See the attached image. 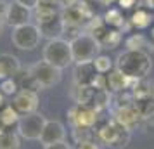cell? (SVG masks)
Here are the masks:
<instances>
[{
  "label": "cell",
  "instance_id": "obj_1",
  "mask_svg": "<svg viewBox=\"0 0 154 149\" xmlns=\"http://www.w3.org/2000/svg\"><path fill=\"white\" fill-rule=\"evenodd\" d=\"M114 68L121 71L126 78L132 82H139V80L147 78V75L152 70V59L142 49H126L116 57V64Z\"/></svg>",
  "mask_w": 154,
  "mask_h": 149
},
{
  "label": "cell",
  "instance_id": "obj_2",
  "mask_svg": "<svg viewBox=\"0 0 154 149\" xmlns=\"http://www.w3.org/2000/svg\"><path fill=\"white\" fill-rule=\"evenodd\" d=\"M42 59L49 64L56 66L59 70H64L75 63L73 61V50H71V42L64 38H56V40H47L42 52Z\"/></svg>",
  "mask_w": 154,
  "mask_h": 149
},
{
  "label": "cell",
  "instance_id": "obj_3",
  "mask_svg": "<svg viewBox=\"0 0 154 149\" xmlns=\"http://www.w3.org/2000/svg\"><path fill=\"white\" fill-rule=\"evenodd\" d=\"M95 130H97L99 139L104 142L106 146H109V147L119 149V147L128 146V142H130V132L132 130H128L126 127H123L114 118L104 121L102 125H97Z\"/></svg>",
  "mask_w": 154,
  "mask_h": 149
},
{
  "label": "cell",
  "instance_id": "obj_4",
  "mask_svg": "<svg viewBox=\"0 0 154 149\" xmlns=\"http://www.w3.org/2000/svg\"><path fill=\"white\" fill-rule=\"evenodd\" d=\"M100 43L90 35V33H82L71 42V50H73V61L78 63H88L94 61L100 52Z\"/></svg>",
  "mask_w": 154,
  "mask_h": 149
},
{
  "label": "cell",
  "instance_id": "obj_5",
  "mask_svg": "<svg viewBox=\"0 0 154 149\" xmlns=\"http://www.w3.org/2000/svg\"><path fill=\"white\" fill-rule=\"evenodd\" d=\"M11 40H12V45L19 50H35L38 45H40V40H42V33H40V28L33 24V23H28L24 26H17V28H12V35H11Z\"/></svg>",
  "mask_w": 154,
  "mask_h": 149
},
{
  "label": "cell",
  "instance_id": "obj_6",
  "mask_svg": "<svg viewBox=\"0 0 154 149\" xmlns=\"http://www.w3.org/2000/svg\"><path fill=\"white\" fill-rule=\"evenodd\" d=\"M45 123H47V120L40 113L24 114V116L19 118L17 134H19L21 139H26V141H40V135H42Z\"/></svg>",
  "mask_w": 154,
  "mask_h": 149
},
{
  "label": "cell",
  "instance_id": "obj_7",
  "mask_svg": "<svg viewBox=\"0 0 154 149\" xmlns=\"http://www.w3.org/2000/svg\"><path fill=\"white\" fill-rule=\"evenodd\" d=\"M29 70H31V73H33V76H35L40 88H50V87L57 85L61 82V78H63V73H61L63 70L49 64L43 59L35 63L33 66H29Z\"/></svg>",
  "mask_w": 154,
  "mask_h": 149
},
{
  "label": "cell",
  "instance_id": "obj_8",
  "mask_svg": "<svg viewBox=\"0 0 154 149\" xmlns=\"http://www.w3.org/2000/svg\"><path fill=\"white\" fill-rule=\"evenodd\" d=\"M68 116L73 128H92L99 121V109L83 104H75L68 111Z\"/></svg>",
  "mask_w": 154,
  "mask_h": 149
},
{
  "label": "cell",
  "instance_id": "obj_9",
  "mask_svg": "<svg viewBox=\"0 0 154 149\" xmlns=\"http://www.w3.org/2000/svg\"><path fill=\"white\" fill-rule=\"evenodd\" d=\"M100 73L97 71L94 61L88 63H78L75 64V70H73V82L78 87H92L97 83Z\"/></svg>",
  "mask_w": 154,
  "mask_h": 149
},
{
  "label": "cell",
  "instance_id": "obj_10",
  "mask_svg": "<svg viewBox=\"0 0 154 149\" xmlns=\"http://www.w3.org/2000/svg\"><path fill=\"white\" fill-rule=\"evenodd\" d=\"M38 104H40V97L35 90H19L12 99V106L21 116L36 113Z\"/></svg>",
  "mask_w": 154,
  "mask_h": 149
},
{
  "label": "cell",
  "instance_id": "obj_11",
  "mask_svg": "<svg viewBox=\"0 0 154 149\" xmlns=\"http://www.w3.org/2000/svg\"><path fill=\"white\" fill-rule=\"evenodd\" d=\"M66 141V127L59 120H47L45 127L40 135V144L42 146H50L57 142Z\"/></svg>",
  "mask_w": 154,
  "mask_h": 149
},
{
  "label": "cell",
  "instance_id": "obj_12",
  "mask_svg": "<svg viewBox=\"0 0 154 149\" xmlns=\"http://www.w3.org/2000/svg\"><path fill=\"white\" fill-rule=\"evenodd\" d=\"M33 17V11L28 7L21 5L19 2H11L7 9V17H5V24L12 26V28H17V26H24L28 24Z\"/></svg>",
  "mask_w": 154,
  "mask_h": 149
},
{
  "label": "cell",
  "instance_id": "obj_13",
  "mask_svg": "<svg viewBox=\"0 0 154 149\" xmlns=\"http://www.w3.org/2000/svg\"><path fill=\"white\" fill-rule=\"evenodd\" d=\"M104 78H106V90H109L112 94H118V92L126 90V88H132L133 83H135L130 78H126L125 75L121 71H118L116 68L112 71H109L107 75H104Z\"/></svg>",
  "mask_w": 154,
  "mask_h": 149
},
{
  "label": "cell",
  "instance_id": "obj_14",
  "mask_svg": "<svg viewBox=\"0 0 154 149\" xmlns=\"http://www.w3.org/2000/svg\"><path fill=\"white\" fill-rule=\"evenodd\" d=\"M40 28V33H42V38H47V40H56V38H63V35L66 33V24H64L61 14L52 17L50 21H45L42 24H36Z\"/></svg>",
  "mask_w": 154,
  "mask_h": 149
},
{
  "label": "cell",
  "instance_id": "obj_15",
  "mask_svg": "<svg viewBox=\"0 0 154 149\" xmlns=\"http://www.w3.org/2000/svg\"><path fill=\"white\" fill-rule=\"evenodd\" d=\"M114 120L121 123L123 127H126L128 130H132L139 125V121L142 120L140 118L139 111H137V107L135 104H130V106H123V107H116V111H114Z\"/></svg>",
  "mask_w": 154,
  "mask_h": 149
},
{
  "label": "cell",
  "instance_id": "obj_16",
  "mask_svg": "<svg viewBox=\"0 0 154 149\" xmlns=\"http://www.w3.org/2000/svg\"><path fill=\"white\" fill-rule=\"evenodd\" d=\"M21 71V61L14 54L4 52L0 54V80L14 78L16 75Z\"/></svg>",
  "mask_w": 154,
  "mask_h": 149
},
{
  "label": "cell",
  "instance_id": "obj_17",
  "mask_svg": "<svg viewBox=\"0 0 154 149\" xmlns=\"http://www.w3.org/2000/svg\"><path fill=\"white\" fill-rule=\"evenodd\" d=\"M61 17L66 26H76V28H83L85 24L88 23V19L83 16V12L80 11V7H68V9H61Z\"/></svg>",
  "mask_w": 154,
  "mask_h": 149
},
{
  "label": "cell",
  "instance_id": "obj_18",
  "mask_svg": "<svg viewBox=\"0 0 154 149\" xmlns=\"http://www.w3.org/2000/svg\"><path fill=\"white\" fill-rule=\"evenodd\" d=\"M61 14L59 5H43L38 4V7L33 9V17H35V24H42L45 21H50L52 17Z\"/></svg>",
  "mask_w": 154,
  "mask_h": 149
},
{
  "label": "cell",
  "instance_id": "obj_19",
  "mask_svg": "<svg viewBox=\"0 0 154 149\" xmlns=\"http://www.w3.org/2000/svg\"><path fill=\"white\" fill-rule=\"evenodd\" d=\"M14 78L17 82V85H19V90H35V92L42 90L38 87V83H36V80H35V76H33V73H31L29 68L28 70H21Z\"/></svg>",
  "mask_w": 154,
  "mask_h": 149
},
{
  "label": "cell",
  "instance_id": "obj_20",
  "mask_svg": "<svg viewBox=\"0 0 154 149\" xmlns=\"http://www.w3.org/2000/svg\"><path fill=\"white\" fill-rule=\"evenodd\" d=\"M151 21H152V12L147 7H139L132 14V17H130V24L137 29L147 28V26L151 24Z\"/></svg>",
  "mask_w": 154,
  "mask_h": 149
},
{
  "label": "cell",
  "instance_id": "obj_21",
  "mask_svg": "<svg viewBox=\"0 0 154 149\" xmlns=\"http://www.w3.org/2000/svg\"><path fill=\"white\" fill-rule=\"evenodd\" d=\"M135 107L139 111L142 120H151L154 118V95H147V97H139L135 99Z\"/></svg>",
  "mask_w": 154,
  "mask_h": 149
},
{
  "label": "cell",
  "instance_id": "obj_22",
  "mask_svg": "<svg viewBox=\"0 0 154 149\" xmlns=\"http://www.w3.org/2000/svg\"><path fill=\"white\" fill-rule=\"evenodd\" d=\"M19 118H21V114L16 111L14 106H4L2 111H0V127L2 128H11L12 125L17 127Z\"/></svg>",
  "mask_w": 154,
  "mask_h": 149
},
{
  "label": "cell",
  "instance_id": "obj_23",
  "mask_svg": "<svg viewBox=\"0 0 154 149\" xmlns=\"http://www.w3.org/2000/svg\"><path fill=\"white\" fill-rule=\"evenodd\" d=\"M0 149H21V137L17 132L4 130L0 134Z\"/></svg>",
  "mask_w": 154,
  "mask_h": 149
},
{
  "label": "cell",
  "instance_id": "obj_24",
  "mask_svg": "<svg viewBox=\"0 0 154 149\" xmlns=\"http://www.w3.org/2000/svg\"><path fill=\"white\" fill-rule=\"evenodd\" d=\"M104 23L109 26V28L112 29H121L123 26H125V17H123V14H121V11L119 9H107V12L104 14Z\"/></svg>",
  "mask_w": 154,
  "mask_h": 149
},
{
  "label": "cell",
  "instance_id": "obj_25",
  "mask_svg": "<svg viewBox=\"0 0 154 149\" xmlns=\"http://www.w3.org/2000/svg\"><path fill=\"white\" fill-rule=\"evenodd\" d=\"M0 92L4 95H16L19 92V85L16 78H5V80H0Z\"/></svg>",
  "mask_w": 154,
  "mask_h": 149
},
{
  "label": "cell",
  "instance_id": "obj_26",
  "mask_svg": "<svg viewBox=\"0 0 154 149\" xmlns=\"http://www.w3.org/2000/svg\"><path fill=\"white\" fill-rule=\"evenodd\" d=\"M94 64H95V68L100 75H106V73H109L112 70V61L109 59V56H100L99 54L95 59H94Z\"/></svg>",
  "mask_w": 154,
  "mask_h": 149
},
{
  "label": "cell",
  "instance_id": "obj_27",
  "mask_svg": "<svg viewBox=\"0 0 154 149\" xmlns=\"http://www.w3.org/2000/svg\"><path fill=\"white\" fill-rule=\"evenodd\" d=\"M144 43H146V38H144V35H140V33H135V35H132L128 40H126V47L128 49H142L144 47Z\"/></svg>",
  "mask_w": 154,
  "mask_h": 149
},
{
  "label": "cell",
  "instance_id": "obj_28",
  "mask_svg": "<svg viewBox=\"0 0 154 149\" xmlns=\"http://www.w3.org/2000/svg\"><path fill=\"white\" fill-rule=\"evenodd\" d=\"M16 2H19L21 5H24V7H28V9H36L38 7V4H40V0H16Z\"/></svg>",
  "mask_w": 154,
  "mask_h": 149
},
{
  "label": "cell",
  "instance_id": "obj_29",
  "mask_svg": "<svg viewBox=\"0 0 154 149\" xmlns=\"http://www.w3.org/2000/svg\"><path fill=\"white\" fill-rule=\"evenodd\" d=\"M43 149H71L68 142H57V144H50V146H43Z\"/></svg>",
  "mask_w": 154,
  "mask_h": 149
},
{
  "label": "cell",
  "instance_id": "obj_30",
  "mask_svg": "<svg viewBox=\"0 0 154 149\" xmlns=\"http://www.w3.org/2000/svg\"><path fill=\"white\" fill-rule=\"evenodd\" d=\"M76 149H99L97 144H94L92 141H85V142H80Z\"/></svg>",
  "mask_w": 154,
  "mask_h": 149
},
{
  "label": "cell",
  "instance_id": "obj_31",
  "mask_svg": "<svg viewBox=\"0 0 154 149\" xmlns=\"http://www.w3.org/2000/svg\"><path fill=\"white\" fill-rule=\"evenodd\" d=\"M82 0H61V5L63 9H68V7H76Z\"/></svg>",
  "mask_w": 154,
  "mask_h": 149
},
{
  "label": "cell",
  "instance_id": "obj_32",
  "mask_svg": "<svg viewBox=\"0 0 154 149\" xmlns=\"http://www.w3.org/2000/svg\"><path fill=\"white\" fill-rule=\"evenodd\" d=\"M118 2H119V7L121 9H132L137 4V0H118Z\"/></svg>",
  "mask_w": 154,
  "mask_h": 149
},
{
  "label": "cell",
  "instance_id": "obj_33",
  "mask_svg": "<svg viewBox=\"0 0 154 149\" xmlns=\"http://www.w3.org/2000/svg\"><path fill=\"white\" fill-rule=\"evenodd\" d=\"M43 5H61V0H40Z\"/></svg>",
  "mask_w": 154,
  "mask_h": 149
},
{
  "label": "cell",
  "instance_id": "obj_34",
  "mask_svg": "<svg viewBox=\"0 0 154 149\" xmlns=\"http://www.w3.org/2000/svg\"><path fill=\"white\" fill-rule=\"evenodd\" d=\"M92 2H95V4H99V5H111L114 0H92Z\"/></svg>",
  "mask_w": 154,
  "mask_h": 149
},
{
  "label": "cell",
  "instance_id": "obj_35",
  "mask_svg": "<svg viewBox=\"0 0 154 149\" xmlns=\"http://www.w3.org/2000/svg\"><path fill=\"white\" fill-rule=\"evenodd\" d=\"M4 106H5V95L0 92V107H4Z\"/></svg>",
  "mask_w": 154,
  "mask_h": 149
},
{
  "label": "cell",
  "instance_id": "obj_36",
  "mask_svg": "<svg viewBox=\"0 0 154 149\" xmlns=\"http://www.w3.org/2000/svg\"><path fill=\"white\" fill-rule=\"evenodd\" d=\"M4 28H5V21H2V19H0V35L4 33Z\"/></svg>",
  "mask_w": 154,
  "mask_h": 149
},
{
  "label": "cell",
  "instance_id": "obj_37",
  "mask_svg": "<svg viewBox=\"0 0 154 149\" xmlns=\"http://www.w3.org/2000/svg\"><path fill=\"white\" fill-rule=\"evenodd\" d=\"M151 36H152V38H154V28L151 29Z\"/></svg>",
  "mask_w": 154,
  "mask_h": 149
},
{
  "label": "cell",
  "instance_id": "obj_38",
  "mask_svg": "<svg viewBox=\"0 0 154 149\" xmlns=\"http://www.w3.org/2000/svg\"><path fill=\"white\" fill-rule=\"evenodd\" d=\"M152 95H154V94H152Z\"/></svg>",
  "mask_w": 154,
  "mask_h": 149
}]
</instances>
